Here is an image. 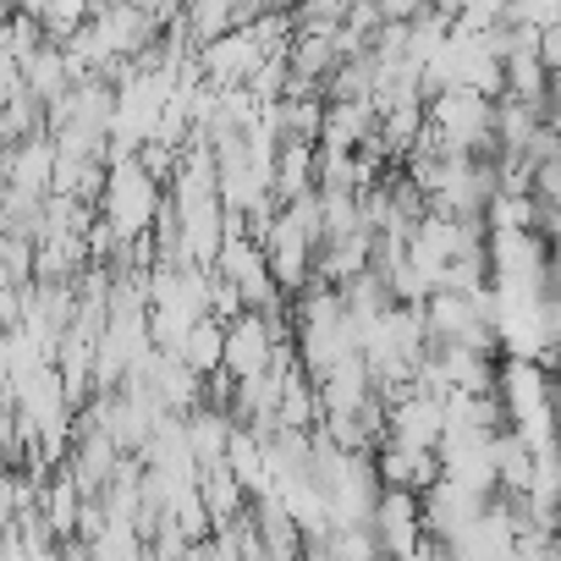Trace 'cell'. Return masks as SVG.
Listing matches in <instances>:
<instances>
[{
	"mask_svg": "<svg viewBox=\"0 0 561 561\" xmlns=\"http://www.w3.org/2000/svg\"><path fill=\"white\" fill-rule=\"evenodd\" d=\"M7 182H12V193H28V198H50V187H56V138L50 133H39V138H23L12 154H7Z\"/></svg>",
	"mask_w": 561,
	"mask_h": 561,
	"instance_id": "7a4b0ae2",
	"label": "cell"
},
{
	"mask_svg": "<svg viewBox=\"0 0 561 561\" xmlns=\"http://www.w3.org/2000/svg\"><path fill=\"white\" fill-rule=\"evenodd\" d=\"M160 204H165V182H154L138 154H111L105 187H100V204H94L100 220H105L122 242H138V237L154 231Z\"/></svg>",
	"mask_w": 561,
	"mask_h": 561,
	"instance_id": "6da1fadb",
	"label": "cell"
},
{
	"mask_svg": "<svg viewBox=\"0 0 561 561\" xmlns=\"http://www.w3.org/2000/svg\"><path fill=\"white\" fill-rule=\"evenodd\" d=\"M72 83H78V72H72V61H67V50H61L56 39H45V45L23 61V89H28L45 111H50V105H56Z\"/></svg>",
	"mask_w": 561,
	"mask_h": 561,
	"instance_id": "3957f363",
	"label": "cell"
},
{
	"mask_svg": "<svg viewBox=\"0 0 561 561\" xmlns=\"http://www.w3.org/2000/svg\"><path fill=\"white\" fill-rule=\"evenodd\" d=\"M23 12V0H0V23H7V18H18Z\"/></svg>",
	"mask_w": 561,
	"mask_h": 561,
	"instance_id": "5b68a950",
	"label": "cell"
},
{
	"mask_svg": "<svg viewBox=\"0 0 561 561\" xmlns=\"http://www.w3.org/2000/svg\"><path fill=\"white\" fill-rule=\"evenodd\" d=\"M176 358L193 369V375H215L220 364H226V320H215V314H204L182 342H176Z\"/></svg>",
	"mask_w": 561,
	"mask_h": 561,
	"instance_id": "277c9868",
	"label": "cell"
},
{
	"mask_svg": "<svg viewBox=\"0 0 561 561\" xmlns=\"http://www.w3.org/2000/svg\"><path fill=\"white\" fill-rule=\"evenodd\" d=\"M0 413H7V408H0Z\"/></svg>",
	"mask_w": 561,
	"mask_h": 561,
	"instance_id": "8992f818",
	"label": "cell"
}]
</instances>
